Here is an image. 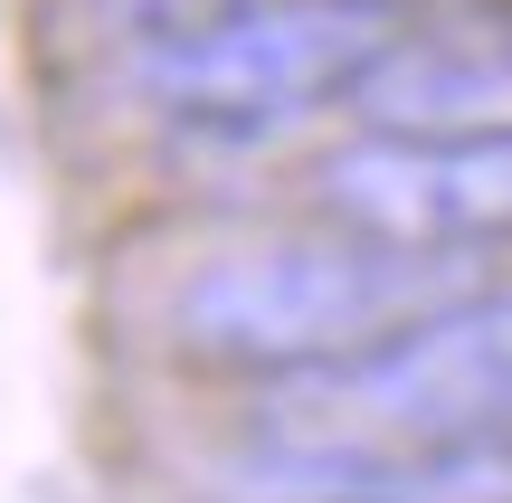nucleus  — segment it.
Instances as JSON below:
<instances>
[{"label":"nucleus","mask_w":512,"mask_h":503,"mask_svg":"<svg viewBox=\"0 0 512 503\" xmlns=\"http://www.w3.org/2000/svg\"><path fill=\"white\" fill-rule=\"evenodd\" d=\"M512 456V285H465L380 352L275 380L256 418V503L380 494L399 466Z\"/></svg>","instance_id":"nucleus-1"},{"label":"nucleus","mask_w":512,"mask_h":503,"mask_svg":"<svg viewBox=\"0 0 512 503\" xmlns=\"http://www.w3.org/2000/svg\"><path fill=\"white\" fill-rule=\"evenodd\" d=\"M475 257H399V247L304 228V238H247L200 257L171 285V352L200 371H247V380H313L342 361L380 352L418 314L456 304Z\"/></svg>","instance_id":"nucleus-2"},{"label":"nucleus","mask_w":512,"mask_h":503,"mask_svg":"<svg viewBox=\"0 0 512 503\" xmlns=\"http://www.w3.org/2000/svg\"><path fill=\"white\" fill-rule=\"evenodd\" d=\"M399 29L370 0H228L200 29L143 48V95L200 133H275L313 105H342L351 76Z\"/></svg>","instance_id":"nucleus-3"},{"label":"nucleus","mask_w":512,"mask_h":503,"mask_svg":"<svg viewBox=\"0 0 512 503\" xmlns=\"http://www.w3.org/2000/svg\"><path fill=\"white\" fill-rule=\"evenodd\" d=\"M313 219L399 257H484L512 247V133L503 143H389L351 133L313 162Z\"/></svg>","instance_id":"nucleus-4"},{"label":"nucleus","mask_w":512,"mask_h":503,"mask_svg":"<svg viewBox=\"0 0 512 503\" xmlns=\"http://www.w3.org/2000/svg\"><path fill=\"white\" fill-rule=\"evenodd\" d=\"M342 114L389 143H503L512 133V0L427 10L380 38Z\"/></svg>","instance_id":"nucleus-5"},{"label":"nucleus","mask_w":512,"mask_h":503,"mask_svg":"<svg viewBox=\"0 0 512 503\" xmlns=\"http://www.w3.org/2000/svg\"><path fill=\"white\" fill-rule=\"evenodd\" d=\"M370 10H389V19H399V10H484V0H370Z\"/></svg>","instance_id":"nucleus-6"},{"label":"nucleus","mask_w":512,"mask_h":503,"mask_svg":"<svg viewBox=\"0 0 512 503\" xmlns=\"http://www.w3.org/2000/svg\"><path fill=\"white\" fill-rule=\"evenodd\" d=\"M313 503H399V494H389V485H380V494H313Z\"/></svg>","instance_id":"nucleus-7"}]
</instances>
